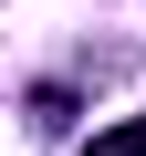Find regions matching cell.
Returning a JSON list of instances; mask_svg holds the SVG:
<instances>
[{
  "mask_svg": "<svg viewBox=\"0 0 146 156\" xmlns=\"http://www.w3.org/2000/svg\"><path fill=\"white\" fill-rule=\"evenodd\" d=\"M84 156H146V115H125V125H104Z\"/></svg>",
  "mask_w": 146,
  "mask_h": 156,
  "instance_id": "cell-1",
  "label": "cell"
}]
</instances>
